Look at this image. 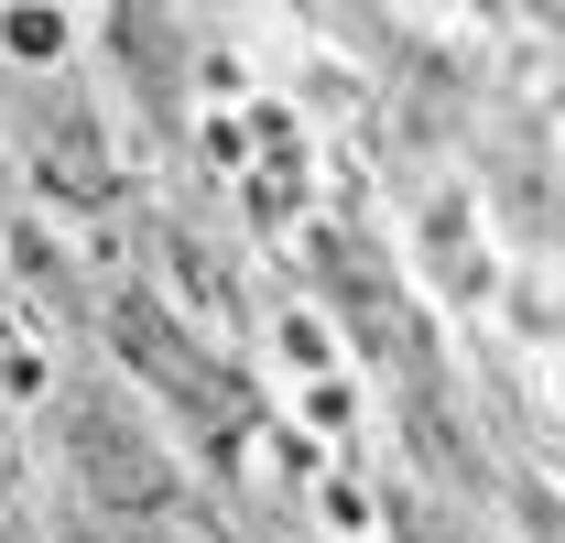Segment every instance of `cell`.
Instances as JSON below:
<instances>
[{"mask_svg":"<svg viewBox=\"0 0 565 543\" xmlns=\"http://www.w3.org/2000/svg\"><path fill=\"white\" fill-rule=\"evenodd\" d=\"M273 359H282V381L305 392V381H327V370H338V327H327L316 305H273Z\"/></svg>","mask_w":565,"mask_h":543,"instance_id":"1","label":"cell"},{"mask_svg":"<svg viewBox=\"0 0 565 543\" xmlns=\"http://www.w3.org/2000/svg\"><path fill=\"white\" fill-rule=\"evenodd\" d=\"M294 413H305V435L349 446V435H359V413H370V403H359V381H349V370H327V381H305V392H294Z\"/></svg>","mask_w":565,"mask_h":543,"instance_id":"2","label":"cell"},{"mask_svg":"<svg viewBox=\"0 0 565 543\" xmlns=\"http://www.w3.org/2000/svg\"><path fill=\"white\" fill-rule=\"evenodd\" d=\"M316 511H327V533H338V543H370V533H381L370 478H327V489H316Z\"/></svg>","mask_w":565,"mask_h":543,"instance_id":"3","label":"cell"},{"mask_svg":"<svg viewBox=\"0 0 565 543\" xmlns=\"http://www.w3.org/2000/svg\"><path fill=\"white\" fill-rule=\"evenodd\" d=\"M76 22H55V11H0V55H22V66H44V55H66Z\"/></svg>","mask_w":565,"mask_h":543,"instance_id":"4","label":"cell"},{"mask_svg":"<svg viewBox=\"0 0 565 543\" xmlns=\"http://www.w3.org/2000/svg\"><path fill=\"white\" fill-rule=\"evenodd\" d=\"M44 381H55V370H44V359H33V348H11V359H0V392H11V403H33V392H44Z\"/></svg>","mask_w":565,"mask_h":543,"instance_id":"5","label":"cell"}]
</instances>
